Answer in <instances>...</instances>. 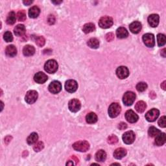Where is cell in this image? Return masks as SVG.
Wrapping results in <instances>:
<instances>
[{"mask_svg": "<svg viewBox=\"0 0 166 166\" xmlns=\"http://www.w3.org/2000/svg\"><path fill=\"white\" fill-rule=\"evenodd\" d=\"M127 124L123 123V122H121L118 125V128L120 129V130H124V129L127 128Z\"/></svg>", "mask_w": 166, "mask_h": 166, "instance_id": "43", "label": "cell"}, {"mask_svg": "<svg viewBox=\"0 0 166 166\" xmlns=\"http://www.w3.org/2000/svg\"><path fill=\"white\" fill-rule=\"evenodd\" d=\"M47 76L44 73L39 71L38 73H36L34 77V80L35 81L36 83L38 84H44V83H46L47 80Z\"/></svg>", "mask_w": 166, "mask_h": 166, "instance_id": "15", "label": "cell"}, {"mask_svg": "<svg viewBox=\"0 0 166 166\" xmlns=\"http://www.w3.org/2000/svg\"><path fill=\"white\" fill-rule=\"evenodd\" d=\"M135 134L133 131H127L125 132L123 135V142L126 144H131L135 140Z\"/></svg>", "mask_w": 166, "mask_h": 166, "instance_id": "13", "label": "cell"}, {"mask_svg": "<svg viewBox=\"0 0 166 166\" xmlns=\"http://www.w3.org/2000/svg\"><path fill=\"white\" fill-rule=\"evenodd\" d=\"M129 29H130L131 33L134 34L139 33L141 29V23L137 21L134 22L130 24Z\"/></svg>", "mask_w": 166, "mask_h": 166, "instance_id": "17", "label": "cell"}, {"mask_svg": "<svg viewBox=\"0 0 166 166\" xmlns=\"http://www.w3.org/2000/svg\"><path fill=\"white\" fill-rule=\"evenodd\" d=\"M166 141V136L165 133L161 132L158 135L156 136V139L155 143L157 146H161Z\"/></svg>", "mask_w": 166, "mask_h": 166, "instance_id": "19", "label": "cell"}, {"mask_svg": "<svg viewBox=\"0 0 166 166\" xmlns=\"http://www.w3.org/2000/svg\"><path fill=\"white\" fill-rule=\"evenodd\" d=\"M95 158L97 161L103 162L107 158V153L103 150H99L96 152Z\"/></svg>", "mask_w": 166, "mask_h": 166, "instance_id": "23", "label": "cell"}, {"mask_svg": "<svg viewBox=\"0 0 166 166\" xmlns=\"http://www.w3.org/2000/svg\"><path fill=\"white\" fill-rule=\"evenodd\" d=\"M143 42L148 47H153L155 45V36L151 33H147L143 36Z\"/></svg>", "mask_w": 166, "mask_h": 166, "instance_id": "6", "label": "cell"}, {"mask_svg": "<svg viewBox=\"0 0 166 166\" xmlns=\"http://www.w3.org/2000/svg\"><path fill=\"white\" fill-rule=\"evenodd\" d=\"M166 50L165 49V48H164V49H163L162 50H161V56H163V57H165V56H166Z\"/></svg>", "mask_w": 166, "mask_h": 166, "instance_id": "45", "label": "cell"}, {"mask_svg": "<svg viewBox=\"0 0 166 166\" xmlns=\"http://www.w3.org/2000/svg\"><path fill=\"white\" fill-rule=\"evenodd\" d=\"M62 2V1H60V2H52L53 3H54L55 4V5H59V4L60 3H61Z\"/></svg>", "mask_w": 166, "mask_h": 166, "instance_id": "48", "label": "cell"}, {"mask_svg": "<svg viewBox=\"0 0 166 166\" xmlns=\"http://www.w3.org/2000/svg\"><path fill=\"white\" fill-rule=\"evenodd\" d=\"M33 1H28V0H26V1H23V3L25 4L26 5H30L31 4L33 3Z\"/></svg>", "mask_w": 166, "mask_h": 166, "instance_id": "44", "label": "cell"}, {"mask_svg": "<svg viewBox=\"0 0 166 166\" xmlns=\"http://www.w3.org/2000/svg\"><path fill=\"white\" fill-rule=\"evenodd\" d=\"M113 19L109 17H102L99 21V26L102 29H108L113 25Z\"/></svg>", "mask_w": 166, "mask_h": 166, "instance_id": "5", "label": "cell"}, {"mask_svg": "<svg viewBox=\"0 0 166 166\" xmlns=\"http://www.w3.org/2000/svg\"><path fill=\"white\" fill-rule=\"evenodd\" d=\"M148 23L152 27H156L159 23V16L156 14H151L148 17Z\"/></svg>", "mask_w": 166, "mask_h": 166, "instance_id": "16", "label": "cell"}, {"mask_svg": "<svg viewBox=\"0 0 166 166\" xmlns=\"http://www.w3.org/2000/svg\"><path fill=\"white\" fill-rule=\"evenodd\" d=\"M147 107L146 103L144 101H140L137 102L135 105V109L139 113H142L145 110V108Z\"/></svg>", "mask_w": 166, "mask_h": 166, "instance_id": "28", "label": "cell"}, {"mask_svg": "<svg viewBox=\"0 0 166 166\" xmlns=\"http://www.w3.org/2000/svg\"><path fill=\"white\" fill-rule=\"evenodd\" d=\"M127 150L124 148H118L114 152V156L116 159H121L127 155Z\"/></svg>", "mask_w": 166, "mask_h": 166, "instance_id": "18", "label": "cell"}, {"mask_svg": "<svg viewBox=\"0 0 166 166\" xmlns=\"http://www.w3.org/2000/svg\"><path fill=\"white\" fill-rule=\"evenodd\" d=\"M38 99V93L35 90H29L27 92L25 100L28 104H33Z\"/></svg>", "mask_w": 166, "mask_h": 166, "instance_id": "8", "label": "cell"}, {"mask_svg": "<svg viewBox=\"0 0 166 166\" xmlns=\"http://www.w3.org/2000/svg\"><path fill=\"white\" fill-rule=\"evenodd\" d=\"M47 22L50 25H53L55 22V18L53 15H50L47 18Z\"/></svg>", "mask_w": 166, "mask_h": 166, "instance_id": "41", "label": "cell"}, {"mask_svg": "<svg viewBox=\"0 0 166 166\" xmlns=\"http://www.w3.org/2000/svg\"><path fill=\"white\" fill-rule=\"evenodd\" d=\"M116 36H117V38L120 39L126 38L128 36V33L125 27H121L116 30Z\"/></svg>", "mask_w": 166, "mask_h": 166, "instance_id": "20", "label": "cell"}, {"mask_svg": "<svg viewBox=\"0 0 166 166\" xmlns=\"http://www.w3.org/2000/svg\"><path fill=\"white\" fill-rule=\"evenodd\" d=\"M78 88V84L75 80H68L65 83L66 90L70 93L75 92Z\"/></svg>", "mask_w": 166, "mask_h": 166, "instance_id": "10", "label": "cell"}, {"mask_svg": "<svg viewBox=\"0 0 166 166\" xmlns=\"http://www.w3.org/2000/svg\"><path fill=\"white\" fill-rule=\"evenodd\" d=\"M16 20H17V16L15 13L14 11H11L7 16L6 22L9 25H13L16 22Z\"/></svg>", "mask_w": 166, "mask_h": 166, "instance_id": "30", "label": "cell"}, {"mask_svg": "<svg viewBox=\"0 0 166 166\" xmlns=\"http://www.w3.org/2000/svg\"><path fill=\"white\" fill-rule=\"evenodd\" d=\"M86 121L89 124H94L98 121V116L94 112L89 113L86 116Z\"/></svg>", "mask_w": 166, "mask_h": 166, "instance_id": "26", "label": "cell"}, {"mask_svg": "<svg viewBox=\"0 0 166 166\" xmlns=\"http://www.w3.org/2000/svg\"><path fill=\"white\" fill-rule=\"evenodd\" d=\"M14 33L16 36H22L26 33V27L22 24L16 26L14 29Z\"/></svg>", "mask_w": 166, "mask_h": 166, "instance_id": "22", "label": "cell"}, {"mask_svg": "<svg viewBox=\"0 0 166 166\" xmlns=\"http://www.w3.org/2000/svg\"><path fill=\"white\" fill-rule=\"evenodd\" d=\"M118 141V138L115 135H111L108 137V143L110 144H115Z\"/></svg>", "mask_w": 166, "mask_h": 166, "instance_id": "39", "label": "cell"}, {"mask_svg": "<svg viewBox=\"0 0 166 166\" xmlns=\"http://www.w3.org/2000/svg\"><path fill=\"white\" fill-rule=\"evenodd\" d=\"M87 44L92 49H98L99 46V41L95 38H92L88 40Z\"/></svg>", "mask_w": 166, "mask_h": 166, "instance_id": "29", "label": "cell"}, {"mask_svg": "<svg viewBox=\"0 0 166 166\" xmlns=\"http://www.w3.org/2000/svg\"><path fill=\"white\" fill-rule=\"evenodd\" d=\"M116 75L120 79H126L129 75L128 69L125 66H119L116 70Z\"/></svg>", "mask_w": 166, "mask_h": 166, "instance_id": "12", "label": "cell"}, {"mask_svg": "<svg viewBox=\"0 0 166 166\" xmlns=\"http://www.w3.org/2000/svg\"><path fill=\"white\" fill-rule=\"evenodd\" d=\"M38 136L37 134V133L33 132L31 133L29 136H28L27 139V142L29 145H32L35 143L36 141H38Z\"/></svg>", "mask_w": 166, "mask_h": 166, "instance_id": "31", "label": "cell"}, {"mask_svg": "<svg viewBox=\"0 0 166 166\" xmlns=\"http://www.w3.org/2000/svg\"><path fill=\"white\" fill-rule=\"evenodd\" d=\"M157 42H158V45L160 47H161L164 46L165 44L166 39H165V36L163 34H158L157 35Z\"/></svg>", "mask_w": 166, "mask_h": 166, "instance_id": "33", "label": "cell"}, {"mask_svg": "<svg viewBox=\"0 0 166 166\" xmlns=\"http://www.w3.org/2000/svg\"><path fill=\"white\" fill-rule=\"evenodd\" d=\"M80 107H81V104L78 99H73L69 102L68 108L72 112H78L80 109Z\"/></svg>", "mask_w": 166, "mask_h": 166, "instance_id": "11", "label": "cell"}, {"mask_svg": "<svg viewBox=\"0 0 166 166\" xmlns=\"http://www.w3.org/2000/svg\"><path fill=\"white\" fill-rule=\"evenodd\" d=\"M40 13V10L39 7L37 6H33L29 10V16L31 18H36L38 17Z\"/></svg>", "mask_w": 166, "mask_h": 166, "instance_id": "25", "label": "cell"}, {"mask_svg": "<svg viewBox=\"0 0 166 166\" xmlns=\"http://www.w3.org/2000/svg\"><path fill=\"white\" fill-rule=\"evenodd\" d=\"M8 138H9V136L6 137L5 138V143H8L9 142V141H11V140L12 137H10V138H9V139H8Z\"/></svg>", "mask_w": 166, "mask_h": 166, "instance_id": "46", "label": "cell"}, {"mask_svg": "<svg viewBox=\"0 0 166 166\" xmlns=\"http://www.w3.org/2000/svg\"><path fill=\"white\" fill-rule=\"evenodd\" d=\"M6 55L9 57H14L17 55V49L14 45L8 46L5 50Z\"/></svg>", "mask_w": 166, "mask_h": 166, "instance_id": "21", "label": "cell"}, {"mask_svg": "<svg viewBox=\"0 0 166 166\" xmlns=\"http://www.w3.org/2000/svg\"><path fill=\"white\" fill-rule=\"evenodd\" d=\"M125 118L128 122L131 123H136L138 120V116L132 110H128L125 113Z\"/></svg>", "mask_w": 166, "mask_h": 166, "instance_id": "14", "label": "cell"}, {"mask_svg": "<svg viewBox=\"0 0 166 166\" xmlns=\"http://www.w3.org/2000/svg\"><path fill=\"white\" fill-rule=\"evenodd\" d=\"M35 49L33 46L27 45L24 47L23 49V53L26 56L33 55L35 54Z\"/></svg>", "mask_w": 166, "mask_h": 166, "instance_id": "24", "label": "cell"}, {"mask_svg": "<svg viewBox=\"0 0 166 166\" xmlns=\"http://www.w3.org/2000/svg\"><path fill=\"white\" fill-rule=\"evenodd\" d=\"M147 88V84L143 82L137 83V84L136 85V90L140 92H144Z\"/></svg>", "mask_w": 166, "mask_h": 166, "instance_id": "35", "label": "cell"}, {"mask_svg": "<svg viewBox=\"0 0 166 166\" xmlns=\"http://www.w3.org/2000/svg\"><path fill=\"white\" fill-rule=\"evenodd\" d=\"M66 165H74V163L73 162H70V161H69V162H68L66 164Z\"/></svg>", "mask_w": 166, "mask_h": 166, "instance_id": "49", "label": "cell"}, {"mask_svg": "<svg viewBox=\"0 0 166 166\" xmlns=\"http://www.w3.org/2000/svg\"><path fill=\"white\" fill-rule=\"evenodd\" d=\"M95 29V27L94 23H86L83 27V31L84 33L88 34L94 31Z\"/></svg>", "mask_w": 166, "mask_h": 166, "instance_id": "27", "label": "cell"}, {"mask_svg": "<svg viewBox=\"0 0 166 166\" xmlns=\"http://www.w3.org/2000/svg\"><path fill=\"white\" fill-rule=\"evenodd\" d=\"M44 143L42 142V141H39V142H38L35 145L33 149L35 152H39L40 151H42V150L44 149Z\"/></svg>", "mask_w": 166, "mask_h": 166, "instance_id": "38", "label": "cell"}, {"mask_svg": "<svg viewBox=\"0 0 166 166\" xmlns=\"http://www.w3.org/2000/svg\"><path fill=\"white\" fill-rule=\"evenodd\" d=\"M160 133H161V131H159L158 129L156 128L155 127H151L149 128L148 134H149V136H151V137H156Z\"/></svg>", "mask_w": 166, "mask_h": 166, "instance_id": "32", "label": "cell"}, {"mask_svg": "<svg viewBox=\"0 0 166 166\" xmlns=\"http://www.w3.org/2000/svg\"><path fill=\"white\" fill-rule=\"evenodd\" d=\"M114 39V35L112 33H109L106 35V40L108 42H111Z\"/></svg>", "mask_w": 166, "mask_h": 166, "instance_id": "42", "label": "cell"}, {"mask_svg": "<svg viewBox=\"0 0 166 166\" xmlns=\"http://www.w3.org/2000/svg\"><path fill=\"white\" fill-rule=\"evenodd\" d=\"M48 89H49V91L52 93L53 94H58L62 90V85L61 83H60L59 81H57V80H54L50 83L49 85V87H48Z\"/></svg>", "mask_w": 166, "mask_h": 166, "instance_id": "9", "label": "cell"}, {"mask_svg": "<svg viewBox=\"0 0 166 166\" xmlns=\"http://www.w3.org/2000/svg\"><path fill=\"white\" fill-rule=\"evenodd\" d=\"M59 65L57 62L55 60H49L44 65V70L49 74H54L58 70Z\"/></svg>", "mask_w": 166, "mask_h": 166, "instance_id": "1", "label": "cell"}, {"mask_svg": "<svg viewBox=\"0 0 166 166\" xmlns=\"http://www.w3.org/2000/svg\"><path fill=\"white\" fill-rule=\"evenodd\" d=\"M165 83H166V81H164L161 84V87L164 90H165Z\"/></svg>", "mask_w": 166, "mask_h": 166, "instance_id": "47", "label": "cell"}, {"mask_svg": "<svg viewBox=\"0 0 166 166\" xmlns=\"http://www.w3.org/2000/svg\"><path fill=\"white\" fill-rule=\"evenodd\" d=\"M136 99V94L132 92H127L123 97V102L126 106H131Z\"/></svg>", "mask_w": 166, "mask_h": 166, "instance_id": "4", "label": "cell"}, {"mask_svg": "<svg viewBox=\"0 0 166 166\" xmlns=\"http://www.w3.org/2000/svg\"><path fill=\"white\" fill-rule=\"evenodd\" d=\"M121 110V106L117 103H112L108 108V115L112 118H114L118 116Z\"/></svg>", "mask_w": 166, "mask_h": 166, "instance_id": "3", "label": "cell"}, {"mask_svg": "<svg viewBox=\"0 0 166 166\" xmlns=\"http://www.w3.org/2000/svg\"><path fill=\"white\" fill-rule=\"evenodd\" d=\"M3 38L7 42H11L13 40V36L10 31H7L4 33Z\"/></svg>", "mask_w": 166, "mask_h": 166, "instance_id": "36", "label": "cell"}, {"mask_svg": "<svg viewBox=\"0 0 166 166\" xmlns=\"http://www.w3.org/2000/svg\"><path fill=\"white\" fill-rule=\"evenodd\" d=\"M17 17L20 22H23L26 20V13L25 11H19L17 14Z\"/></svg>", "mask_w": 166, "mask_h": 166, "instance_id": "34", "label": "cell"}, {"mask_svg": "<svg viewBox=\"0 0 166 166\" xmlns=\"http://www.w3.org/2000/svg\"><path fill=\"white\" fill-rule=\"evenodd\" d=\"M160 114V111L156 108H152L147 112L145 114V118L149 122H153L158 117Z\"/></svg>", "mask_w": 166, "mask_h": 166, "instance_id": "7", "label": "cell"}, {"mask_svg": "<svg viewBox=\"0 0 166 166\" xmlns=\"http://www.w3.org/2000/svg\"><path fill=\"white\" fill-rule=\"evenodd\" d=\"M158 125L161 128H165L166 127V117L165 116L161 117L158 120Z\"/></svg>", "mask_w": 166, "mask_h": 166, "instance_id": "40", "label": "cell"}, {"mask_svg": "<svg viewBox=\"0 0 166 166\" xmlns=\"http://www.w3.org/2000/svg\"><path fill=\"white\" fill-rule=\"evenodd\" d=\"M35 42L36 44L40 47H42L45 44V39L43 37V36H37V37L35 38Z\"/></svg>", "mask_w": 166, "mask_h": 166, "instance_id": "37", "label": "cell"}, {"mask_svg": "<svg viewBox=\"0 0 166 166\" xmlns=\"http://www.w3.org/2000/svg\"><path fill=\"white\" fill-rule=\"evenodd\" d=\"M73 148L77 151L84 152L90 149V144L86 141H79L73 144Z\"/></svg>", "mask_w": 166, "mask_h": 166, "instance_id": "2", "label": "cell"}]
</instances>
